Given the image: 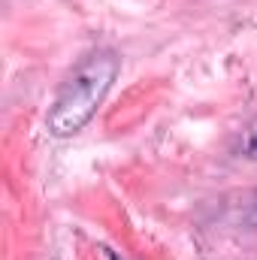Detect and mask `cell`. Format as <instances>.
<instances>
[{
  "instance_id": "cell-1",
  "label": "cell",
  "mask_w": 257,
  "mask_h": 260,
  "mask_svg": "<svg viewBox=\"0 0 257 260\" xmlns=\"http://www.w3.org/2000/svg\"><path fill=\"white\" fill-rule=\"evenodd\" d=\"M121 70V58L112 49L91 52L82 64L64 79V85L55 94V103L49 109L46 127L52 136H73L85 127L100 103L106 100L115 76Z\"/></svg>"
},
{
  "instance_id": "cell-2",
  "label": "cell",
  "mask_w": 257,
  "mask_h": 260,
  "mask_svg": "<svg viewBox=\"0 0 257 260\" xmlns=\"http://www.w3.org/2000/svg\"><path fill=\"white\" fill-rule=\"evenodd\" d=\"M239 154L257 164V118H251L245 130L239 133Z\"/></svg>"
},
{
  "instance_id": "cell-3",
  "label": "cell",
  "mask_w": 257,
  "mask_h": 260,
  "mask_svg": "<svg viewBox=\"0 0 257 260\" xmlns=\"http://www.w3.org/2000/svg\"><path fill=\"white\" fill-rule=\"evenodd\" d=\"M248 221L257 227V197H254V206H251V215H248Z\"/></svg>"
},
{
  "instance_id": "cell-4",
  "label": "cell",
  "mask_w": 257,
  "mask_h": 260,
  "mask_svg": "<svg viewBox=\"0 0 257 260\" xmlns=\"http://www.w3.org/2000/svg\"><path fill=\"white\" fill-rule=\"evenodd\" d=\"M103 254H106V260H121L115 251H112V248H103Z\"/></svg>"
}]
</instances>
